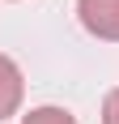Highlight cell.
Listing matches in <instances>:
<instances>
[{"label":"cell","instance_id":"cell-1","mask_svg":"<svg viewBox=\"0 0 119 124\" xmlns=\"http://www.w3.org/2000/svg\"><path fill=\"white\" fill-rule=\"evenodd\" d=\"M77 17L94 39L119 43V0H77Z\"/></svg>","mask_w":119,"mask_h":124},{"label":"cell","instance_id":"cell-2","mask_svg":"<svg viewBox=\"0 0 119 124\" xmlns=\"http://www.w3.org/2000/svg\"><path fill=\"white\" fill-rule=\"evenodd\" d=\"M21 90H26L21 69H17L9 56H0V120H9V116L21 107Z\"/></svg>","mask_w":119,"mask_h":124},{"label":"cell","instance_id":"cell-3","mask_svg":"<svg viewBox=\"0 0 119 124\" xmlns=\"http://www.w3.org/2000/svg\"><path fill=\"white\" fill-rule=\"evenodd\" d=\"M21 124H77V120H72L64 107H34Z\"/></svg>","mask_w":119,"mask_h":124},{"label":"cell","instance_id":"cell-4","mask_svg":"<svg viewBox=\"0 0 119 124\" xmlns=\"http://www.w3.org/2000/svg\"><path fill=\"white\" fill-rule=\"evenodd\" d=\"M102 124H119V86L106 94V103H102Z\"/></svg>","mask_w":119,"mask_h":124}]
</instances>
